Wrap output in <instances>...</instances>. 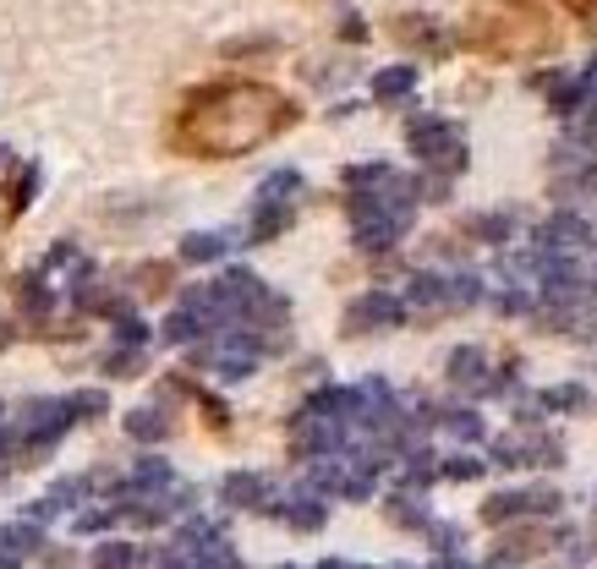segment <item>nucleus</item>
Returning a JSON list of instances; mask_svg holds the SVG:
<instances>
[{
  "label": "nucleus",
  "mask_w": 597,
  "mask_h": 569,
  "mask_svg": "<svg viewBox=\"0 0 597 569\" xmlns=\"http://www.w3.org/2000/svg\"><path fill=\"white\" fill-rule=\"evenodd\" d=\"M290 121H296L290 99L263 83H209V88L187 93L171 137L198 160H236V154L258 149V142L279 137Z\"/></svg>",
  "instance_id": "obj_1"
}]
</instances>
